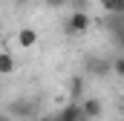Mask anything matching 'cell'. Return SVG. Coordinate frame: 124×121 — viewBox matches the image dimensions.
I'll return each mask as SVG.
<instances>
[{"mask_svg":"<svg viewBox=\"0 0 124 121\" xmlns=\"http://www.w3.org/2000/svg\"><path fill=\"white\" fill-rule=\"evenodd\" d=\"M107 15H124V0H101Z\"/></svg>","mask_w":124,"mask_h":121,"instance_id":"obj_8","label":"cell"},{"mask_svg":"<svg viewBox=\"0 0 124 121\" xmlns=\"http://www.w3.org/2000/svg\"><path fill=\"white\" fill-rule=\"evenodd\" d=\"M23 3H26V0H23Z\"/></svg>","mask_w":124,"mask_h":121,"instance_id":"obj_15","label":"cell"},{"mask_svg":"<svg viewBox=\"0 0 124 121\" xmlns=\"http://www.w3.org/2000/svg\"><path fill=\"white\" fill-rule=\"evenodd\" d=\"M55 118H58V121H87V113H84V107H81V104L69 101L66 107H61V113H58Z\"/></svg>","mask_w":124,"mask_h":121,"instance_id":"obj_2","label":"cell"},{"mask_svg":"<svg viewBox=\"0 0 124 121\" xmlns=\"http://www.w3.org/2000/svg\"><path fill=\"white\" fill-rule=\"evenodd\" d=\"M113 69V60H104V58H87V72L90 75H107Z\"/></svg>","mask_w":124,"mask_h":121,"instance_id":"obj_3","label":"cell"},{"mask_svg":"<svg viewBox=\"0 0 124 121\" xmlns=\"http://www.w3.org/2000/svg\"><path fill=\"white\" fill-rule=\"evenodd\" d=\"M9 113H15V115H20V118H29L32 113H35V104H32V101H15V104L9 107Z\"/></svg>","mask_w":124,"mask_h":121,"instance_id":"obj_5","label":"cell"},{"mask_svg":"<svg viewBox=\"0 0 124 121\" xmlns=\"http://www.w3.org/2000/svg\"><path fill=\"white\" fill-rule=\"evenodd\" d=\"M12 69H15V58H12L9 52H3V55H0V72H3V75H9Z\"/></svg>","mask_w":124,"mask_h":121,"instance_id":"obj_9","label":"cell"},{"mask_svg":"<svg viewBox=\"0 0 124 121\" xmlns=\"http://www.w3.org/2000/svg\"><path fill=\"white\" fill-rule=\"evenodd\" d=\"M69 0H46V6H52V9H61V6H66Z\"/></svg>","mask_w":124,"mask_h":121,"instance_id":"obj_13","label":"cell"},{"mask_svg":"<svg viewBox=\"0 0 124 121\" xmlns=\"http://www.w3.org/2000/svg\"><path fill=\"white\" fill-rule=\"evenodd\" d=\"M113 72H116V75H124V52L118 58H113Z\"/></svg>","mask_w":124,"mask_h":121,"instance_id":"obj_11","label":"cell"},{"mask_svg":"<svg viewBox=\"0 0 124 121\" xmlns=\"http://www.w3.org/2000/svg\"><path fill=\"white\" fill-rule=\"evenodd\" d=\"M40 121H58V118H49V115H46V118H40Z\"/></svg>","mask_w":124,"mask_h":121,"instance_id":"obj_14","label":"cell"},{"mask_svg":"<svg viewBox=\"0 0 124 121\" xmlns=\"http://www.w3.org/2000/svg\"><path fill=\"white\" fill-rule=\"evenodd\" d=\"M104 29L110 32V35L124 29V15H104Z\"/></svg>","mask_w":124,"mask_h":121,"instance_id":"obj_6","label":"cell"},{"mask_svg":"<svg viewBox=\"0 0 124 121\" xmlns=\"http://www.w3.org/2000/svg\"><path fill=\"white\" fill-rule=\"evenodd\" d=\"M17 43H20L23 49L35 46V43H38V32H35V29H20V32H17Z\"/></svg>","mask_w":124,"mask_h":121,"instance_id":"obj_7","label":"cell"},{"mask_svg":"<svg viewBox=\"0 0 124 121\" xmlns=\"http://www.w3.org/2000/svg\"><path fill=\"white\" fill-rule=\"evenodd\" d=\"M110 38H113V43H116V49H121V52H124V29H118V32H113Z\"/></svg>","mask_w":124,"mask_h":121,"instance_id":"obj_10","label":"cell"},{"mask_svg":"<svg viewBox=\"0 0 124 121\" xmlns=\"http://www.w3.org/2000/svg\"><path fill=\"white\" fill-rule=\"evenodd\" d=\"M81 87H84V78H72V95H78Z\"/></svg>","mask_w":124,"mask_h":121,"instance_id":"obj_12","label":"cell"},{"mask_svg":"<svg viewBox=\"0 0 124 121\" xmlns=\"http://www.w3.org/2000/svg\"><path fill=\"white\" fill-rule=\"evenodd\" d=\"M90 23H93L90 15L81 12V9H75V12L69 15V20H66V35H69V38H81L84 32L90 29Z\"/></svg>","mask_w":124,"mask_h":121,"instance_id":"obj_1","label":"cell"},{"mask_svg":"<svg viewBox=\"0 0 124 121\" xmlns=\"http://www.w3.org/2000/svg\"><path fill=\"white\" fill-rule=\"evenodd\" d=\"M81 107H84V113H87V121H93L101 115V110H104V104L98 101V98H84L81 101Z\"/></svg>","mask_w":124,"mask_h":121,"instance_id":"obj_4","label":"cell"}]
</instances>
